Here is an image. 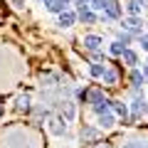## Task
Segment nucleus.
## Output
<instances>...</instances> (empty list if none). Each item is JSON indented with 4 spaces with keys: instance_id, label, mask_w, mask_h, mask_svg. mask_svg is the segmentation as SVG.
Listing matches in <instances>:
<instances>
[{
    "instance_id": "6",
    "label": "nucleus",
    "mask_w": 148,
    "mask_h": 148,
    "mask_svg": "<svg viewBox=\"0 0 148 148\" xmlns=\"http://www.w3.org/2000/svg\"><path fill=\"white\" fill-rule=\"evenodd\" d=\"M59 109H62V114L59 116L64 119V121H74V116H77V104H74L72 99H64V101H59Z\"/></svg>"
},
{
    "instance_id": "1",
    "label": "nucleus",
    "mask_w": 148,
    "mask_h": 148,
    "mask_svg": "<svg viewBox=\"0 0 148 148\" xmlns=\"http://www.w3.org/2000/svg\"><path fill=\"white\" fill-rule=\"evenodd\" d=\"M128 121H138L141 116H148V99H133L128 104Z\"/></svg>"
},
{
    "instance_id": "27",
    "label": "nucleus",
    "mask_w": 148,
    "mask_h": 148,
    "mask_svg": "<svg viewBox=\"0 0 148 148\" xmlns=\"http://www.w3.org/2000/svg\"><path fill=\"white\" fill-rule=\"evenodd\" d=\"M141 74H143V79L148 82V59H146V64H143V72H141Z\"/></svg>"
},
{
    "instance_id": "15",
    "label": "nucleus",
    "mask_w": 148,
    "mask_h": 148,
    "mask_svg": "<svg viewBox=\"0 0 148 148\" xmlns=\"http://www.w3.org/2000/svg\"><path fill=\"white\" fill-rule=\"evenodd\" d=\"M141 10H143V5L138 3V0H128L126 3V12L131 17H141Z\"/></svg>"
},
{
    "instance_id": "29",
    "label": "nucleus",
    "mask_w": 148,
    "mask_h": 148,
    "mask_svg": "<svg viewBox=\"0 0 148 148\" xmlns=\"http://www.w3.org/2000/svg\"><path fill=\"white\" fill-rule=\"evenodd\" d=\"M62 3H64V5H72V0H62Z\"/></svg>"
},
{
    "instance_id": "19",
    "label": "nucleus",
    "mask_w": 148,
    "mask_h": 148,
    "mask_svg": "<svg viewBox=\"0 0 148 148\" xmlns=\"http://www.w3.org/2000/svg\"><path fill=\"white\" fill-rule=\"evenodd\" d=\"M101 79H104V84H106V86H114V84H116V82H119V74L114 72V69H106V72H104V77H101Z\"/></svg>"
},
{
    "instance_id": "14",
    "label": "nucleus",
    "mask_w": 148,
    "mask_h": 148,
    "mask_svg": "<svg viewBox=\"0 0 148 148\" xmlns=\"http://www.w3.org/2000/svg\"><path fill=\"white\" fill-rule=\"evenodd\" d=\"M121 59H123V64H128L131 69H136V64H138V54L133 52V49H128V47L121 52Z\"/></svg>"
},
{
    "instance_id": "26",
    "label": "nucleus",
    "mask_w": 148,
    "mask_h": 148,
    "mask_svg": "<svg viewBox=\"0 0 148 148\" xmlns=\"http://www.w3.org/2000/svg\"><path fill=\"white\" fill-rule=\"evenodd\" d=\"M12 5H15L17 10H22V8H25V0H12Z\"/></svg>"
},
{
    "instance_id": "10",
    "label": "nucleus",
    "mask_w": 148,
    "mask_h": 148,
    "mask_svg": "<svg viewBox=\"0 0 148 148\" xmlns=\"http://www.w3.org/2000/svg\"><path fill=\"white\" fill-rule=\"evenodd\" d=\"M101 40L99 35H86L84 37V49H89V52H99V47H101Z\"/></svg>"
},
{
    "instance_id": "18",
    "label": "nucleus",
    "mask_w": 148,
    "mask_h": 148,
    "mask_svg": "<svg viewBox=\"0 0 148 148\" xmlns=\"http://www.w3.org/2000/svg\"><path fill=\"white\" fill-rule=\"evenodd\" d=\"M15 111H30V96L22 94L15 99Z\"/></svg>"
},
{
    "instance_id": "13",
    "label": "nucleus",
    "mask_w": 148,
    "mask_h": 148,
    "mask_svg": "<svg viewBox=\"0 0 148 148\" xmlns=\"http://www.w3.org/2000/svg\"><path fill=\"white\" fill-rule=\"evenodd\" d=\"M109 104H111V114L114 116H121V119L128 116V104H123V101H109Z\"/></svg>"
},
{
    "instance_id": "8",
    "label": "nucleus",
    "mask_w": 148,
    "mask_h": 148,
    "mask_svg": "<svg viewBox=\"0 0 148 148\" xmlns=\"http://www.w3.org/2000/svg\"><path fill=\"white\" fill-rule=\"evenodd\" d=\"M114 126H116V116H114L111 111H109V114H101V116H99V126H96L99 131H109V128H114Z\"/></svg>"
},
{
    "instance_id": "5",
    "label": "nucleus",
    "mask_w": 148,
    "mask_h": 148,
    "mask_svg": "<svg viewBox=\"0 0 148 148\" xmlns=\"http://www.w3.org/2000/svg\"><path fill=\"white\" fill-rule=\"evenodd\" d=\"M99 136H101V131L96 126H82V131H79V141L82 143H96Z\"/></svg>"
},
{
    "instance_id": "17",
    "label": "nucleus",
    "mask_w": 148,
    "mask_h": 148,
    "mask_svg": "<svg viewBox=\"0 0 148 148\" xmlns=\"http://www.w3.org/2000/svg\"><path fill=\"white\" fill-rule=\"evenodd\" d=\"M143 82H146V79H143V74L138 72V69H131V84H133V91H138V89H141V86H143Z\"/></svg>"
},
{
    "instance_id": "3",
    "label": "nucleus",
    "mask_w": 148,
    "mask_h": 148,
    "mask_svg": "<svg viewBox=\"0 0 148 148\" xmlns=\"http://www.w3.org/2000/svg\"><path fill=\"white\" fill-rule=\"evenodd\" d=\"M121 27H123L126 32H131V35H133V40L143 35V20H141V17H131V15H128L126 20L121 22Z\"/></svg>"
},
{
    "instance_id": "16",
    "label": "nucleus",
    "mask_w": 148,
    "mask_h": 148,
    "mask_svg": "<svg viewBox=\"0 0 148 148\" xmlns=\"http://www.w3.org/2000/svg\"><path fill=\"white\" fill-rule=\"evenodd\" d=\"M104 72H106V67H104L101 62H91V64H89V77H94V79H101Z\"/></svg>"
},
{
    "instance_id": "28",
    "label": "nucleus",
    "mask_w": 148,
    "mask_h": 148,
    "mask_svg": "<svg viewBox=\"0 0 148 148\" xmlns=\"http://www.w3.org/2000/svg\"><path fill=\"white\" fill-rule=\"evenodd\" d=\"M138 3H141V5H143V8H146V5H148V0H138Z\"/></svg>"
},
{
    "instance_id": "30",
    "label": "nucleus",
    "mask_w": 148,
    "mask_h": 148,
    "mask_svg": "<svg viewBox=\"0 0 148 148\" xmlns=\"http://www.w3.org/2000/svg\"><path fill=\"white\" fill-rule=\"evenodd\" d=\"M94 148H106V146H94Z\"/></svg>"
},
{
    "instance_id": "24",
    "label": "nucleus",
    "mask_w": 148,
    "mask_h": 148,
    "mask_svg": "<svg viewBox=\"0 0 148 148\" xmlns=\"http://www.w3.org/2000/svg\"><path fill=\"white\" fill-rule=\"evenodd\" d=\"M121 148H148V141H138V138H136V141H128V143H123Z\"/></svg>"
},
{
    "instance_id": "7",
    "label": "nucleus",
    "mask_w": 148,
    "mask_h": 148,
    "mask_svg": "<svg viewBox=\"0 0 148 148\" xmlns=\"http://www.w3.org/2000/svg\"><path fill=\"white\" fill-rule=\"evenodd\" d=\"M74 22H77V12L69 10V8H67L64 12H59V15H57V25H59V27H72Z\"/></svg>"
},
{
    "instance_id": "4",
    "label": "nucleus",
    "mask_w": 148,
    "mask_h": 148,
    "mask_svg": "<svg viewBox=\"0 0 148 148\" xmlns=\"http://www.w3.org/2000/svg\"><path fill=\"white\" fill-rule=\"evenodd\" d=\"M47 128H49V133H52V136H57V138L67 136V121H64L62 116H49Z\"/></svg>"
},
{
    "instance_id": "20",
    "label": "nucleus",
    "mask_w": 148,
    "mask_h": 148,
    "mask_svg": "<svg viewBox=\"0 0 148 148\" xmlns=\"http://www.w3.org/2000/svg\"><path fill=\"white\" fill-rule=\"evenodd\" d=\"M91 109H94L96 116H101V114H109L111 111V104H109V99H104V101H99L96 106H91Z\"/></svg>"
},
{
    "instance_id": "9",
    "label": "nucleus",
    "mask_w": 148,
    "mask_h": 148,
    "mask_svg": "<svg viewBox=\"0 0 148 148\" xmlns=\"http://www.w3.org/2000/svg\"><path fill=\"white\" fill-rule=\"evenodd\" d=\"M40 82H42V86H47V89H54V86H59V74H54V72H45L42 77H40Z\"/></svg>"
},
{
    "instance_id": "25",
    "label": "nucleus",
    "mask_w": 148,
    "mask_h": 148,
    "mask_svg": "<svg viewBox=\"0 0 148 148\" xmlns=\"http://www.w3.org/2000/svg\"><path fill=\"white\" fill-rule=\"evenodd\" d=\"M136 40H138V45L143 47V52H148V32H143L141 37H136Z\"/></svg>"
},
{
    "instance_id": "23",
    "label": "nucleus",
    "mask_w": 148,
    "mask_h": 148,
    "mask_svg": "<svg viewBox=\"0 0 148 148\" xmlns=\"http://www.w3.org/2000/svg\"><path fill=\"white\" fill-rule=\"evenodd\" d=\"M104 8H106V0H89V10L91 12H96V10H104Z\"/></svg>"
},
{
    "instance_id": "22",
    "label": "nucleus",
    "mask_w": 148,
    "mask_h": 148,
    "mask_svg": "<svg viewBox=\"0 0 148 148\" xmlns=\"http://www.w3.org/2000/svg\"><path fill=\"white\" fill-rule=\"evenodd\" d=\"M116 42H121L123 47H126V45L133 42V35H131V32H126V30H121V32H119V40H116Z\"/></svg>"
},
{
    "instance_id": "12",
    "label": "nucleus",
    "mask_w": 148,
    "mask_h": 148,
    "mask_svg": "<svg viewBox=\"0 0 148 148\" xmlns=\"http://www.w3.org/2000/svg\"><path fill=\"white\" fill-rule=\"evenodd\" d=\"M99 101H104V94H101L99 89H86V91H84V104L96 106Z\"/></svg>"
},
{
    "instance_id": "21",
    "label": "nucleus",
    "mask_w": 148,
    "mask_h": 148,
    "mask_svg": "<svg viewBox=\"0 0 148 148\" xmlns=\"http://www.w3.org/2000/svg\"><path fill=\"white\" fill-rule=\"evenodd\" d=\"M123 49H126V47H123L121 42H116V40H114V42L109 45V54H114V57H121V52H123Z\"/></svg>"
},
{
    "instance_id": "2",
    "label": "nucleus",
    "mask_w": 148,
    "mask_h": 148,
    "mask_svg": "<svg viewBox=\"0 0 148 148\" xmlns=\"http://www.w3.org/2000/svg\"><path fill=\"white\" fill-rule=\"evenodd\" d=\"M121 3L119 0H106V8L101 10V20H106V22H111V20H119L121 17Z\"/></svg>"
},
{
    "instance_id": "11",
    "label": "nucleus",
    "mask_w": 148,
    "mask_h": 148,
    "mask_svg": "<svg viewBox=\"0 0 148 148\" xmlns=\"http://www.w3.org/2000/svg\"><path fill=\"white\" fill-rule=\"evenodd\" d=\"M74 12H77V20L84 22V25H94V22H96V12H91L89 8H84V10H74Z\"/></svg>"
}]
</instances>
